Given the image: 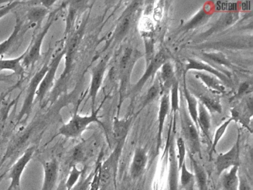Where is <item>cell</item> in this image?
Masks as SVG:
<instances>
[{
  "label": "cell",
  "mask_w": 253,
  "mask_h": 190,
  "mask_svg": "<svg viewBox=\"0 0 253 190\" xmlns=\"http://www.w3.org/2000/svg\"><path fill=\"white\" fill-rule=\"evenodd\" d=\"M92 123H100L97 111H92L91 115L88 116L80 115L78 112H75L70 120L59 129L58 135L69 138H79Z\"/></svg>",
  "instance_id": "1"
},
{
  "label": "cell",
  "mask_w": 253,
  "mask_h": 190,
  "mask_svg": "<svg viewBox=\"0 0 253 190\" xmlns=\"http://www.w3.org/2000/svg\"><path fill=\"white\" fill-rule=\"evenodd\" d=\"M58 10H56L55 12H51L50 13L49 19L47 21L45 26L42 28V31L36 36L32 40L27 50L25 51V56L23 58V66L26 68H29L30 66H33L41 57V49H42V45L43 43L44 39L46 36L47 33L49 31L53 22L55 20V15Z\"/></svg>",
  "instance_id": "2"
},
{
  "label": "cell",
  "mask_w": 253,
  "mask_h": 190,
  "mask_svg": "<svg viewBox=\"0 0 253 190\" xmlns=\"http://www.w3.org/2000/svg\"><path fill=\"white\" fill-rule=\"evenodd\" d=\"M35 152V146H30L17 159L8 174L10 185L6 190H21V180L23 172Z\"/></svg>",
  "instance_id": "3"
},
{
  "label": "cell",
  "mask_w": 253,
  "mask_h": 190,
  "mask_svg": "<svg viewBox=\"0 0 253 190\" xmlns=\"http://www.w3.org/2000/svg\"><path fill=\"white\" fill-rule=\"evenodd\" d=\"M182 134L183 141L186 145L189 147V155L195 157L196 154H201V142H200L199 134L196 126L191 120L190 117L183 111L181 116Z\"/></svg>",
  "instance_id": "4"
},
{
  "label": "cell",
  "mask_w": 253,
  "mask_h": 190,
  "mask_svg": "<svg viewBox=\"0 0 253 190\" xmlns=\"http://www.w3.org/2000/svg\"><path fill=\"white\" fill-rule=\"evenodd\" d=\"M49 66V63H45L38 73L35 74L31 80L30 84L28 87L27 92H26V96L24 99L23 106H22L21 111L18 116V121L21 120L23 117L26 116V118L29 117V114L32 112V105H33L34 99L36 96V93L38 92V87L41 84V81L43 79L45 73L47 72Z\"/></svg>",
  "instance_id": "5"
},
{
  "label": "cell",
  "mask_w": 253,
  "mask_h": 190,
  "mask_svg": "<svg viewBox=\"0 0 253 190\" xmlns=\"http://www.w3.org/2000/svg\"><path fill=\"white\" fill-rule=\"evenodd\" d=\"M65 54H66V50H61V52L56 55L55 57L53 58L52 60L50 62L48 71L45 73L36 93L37 99L40 102H42L45 95L54 86V80H55L56 74H57L59 65H60L62 59L64 57Z\"/></svg>",
  "instance_id": "6"
},
{
  "label": "cell",
  "mask_w": 253,
  "mask_h": 190,
  "mask_svg": "<svg viewBox=\"0 0 253 190\" xmlns=\"http://www.w3.org/2000/svg\"><path fill=\"white\" fill-rule=\"evenodd\" d=\"M214 166L218 177L221 176L222 174L229 168L240 166L239 138L229 151L217 156Z\"/></svg>",
  "instance_id": "7"
},
{
  "label": "cell",
  "mask_w": 253,
  "mask_h": 190,
  "mask_svg": "<svg viewBox=\"0 0 253 190\" xmlns=\"http://www.w3.org/2000/svg\"><path fill=\"white\" fill-rule=\"evenodd\" d=\"M44 179L41 190H55L59 178L60 165L56 158L42 162Z\"/></svg>",
  "instance_id": "8"
},
{
  "label": "cell",
  "mask_w": 253,
  "mask_h": 190,
  "mask_svg": "<svg viewBox=\"0 0 253 190\" xmlns=\"http://www.w3.org/2000/svg\"><path fill=\"white\" fill-rule=\"evenodd\" d=\"M30 28H32V26L28 22H24L20 18L17 17L15 26L12 33L10 34L7 40L0 43V56L8 53L17 43L20 37L24 35Z\"/></svg>",
  "instance_id": "9"
},
{
  "label": "cell",
  "mask_w": 253,
  "mask_h": 190,
  "mask_svg": "<svg viewBox=\"0 0 253 190\" xmlns=\"http://www.w3.org/2000/svg\"><path fill=\"white\" fill-rule=\"evenodd\" d=\"M105 71H106V62L102 60L99 62L95 68L92 70L91 72V86H90L89 96L92 102V111L94 110V105H95L96 98H97V94L101 87L102 83H103V77H104Z\"/></svg>",
  "instance_id": "10"
},
{
  "label": "cell",
  "mask_w": 253,
  "mask_h": 190,
  "mask_svg": "<svg viewBox=\"0 0 253 190\" xmlns=\"http://www.w3.org/2000/svg\"><path fill=\"white\" fill-rule=\"evenodd\" d=\"M148 157L146 150L143 148H137L134 152L131 166H130V175L133 180L137 179L141 176L146 169Z\"/></svg>",
  "instance_id": "11"
},
{
  "label": "cell",
  "mask_w": 253,
  "mask_h": 190,
  "mask_svg": "<svg viewBox=\"0 0 253 190\" xmlns=\"http://www.w3.org/2000/svg\"><path fill=\"white\" fill-rule=\"evenodd\" d=\"M166 61V53L164 52L161 51L156 55L155 58L151 61L150 64L148 66L147 70H146L145 74H143L142 78L140 79V81L136 85V90H140L143 85L145 84L146 81H147L148 79L154 74L156 72L157 70L165 63Z\"/></svg>",
  "instance_id": "12"
},
{
  "label": "cell",
  "mask_w": 253,
  "mask_h": 190,
  "mask_svg": "<svg viewBox=\"0 0 253 190\" xmlns=\"http://www.w3.org/2000/svg\"><path fill=\"white\" fill-rule=\"evenodd\" d=\"M50 9L42 5L32 6L28 10L26 17L28 23L32 27L40 26L42 24L43 19L50 14Z\"/></svg>",
  "instance_id": "13"
},
{
  "label": "cell",
  "mask_w": 253,
  "mask_h": 190,
  "mask_svg": "<svg viewBox=\"0 0 253 190\" xmlns=\"http://www.w3.org/2000/svg\"><path fill=\"white\" fill-rule=\"evenodd\" d=\"M25 52L18 57L12 58V59H0V71H11L18 76L24 74L25 68L23 66V58H24Z\"/></svg>",
  "instance_id": "14"
},
{
  "label": "cell",
  "mask_w": 253,
  "mask_h": 190,
  "mask_svg": "<svg viewBox=\"0 0 253 190\" xmlns=\"http://www.w3.org/2000/svg\"><path fill=\"white\" fill-rule=\"evenodd\" d=\"M170 150L169 172L168 185L169 190H179V170L177 168V160L174 156V151L171 147Z\"/></svg>",
  "instance_id": "15"
},
{
  "label": "cell",
  "mask_w": 253,
  "mask_h": 190,
  "mask_svg": "<svg viewBox=\"0 0 253 190\" xmlns=\"http://www.w3.org/2000/svg\"><path fill=\"white\" fill-rule=\"evenodd\" d=\"M238 169L239 166H233L229 172L222 174L221 184L223 190H238Z\"/></svg>",
  "instance_id": "16"
},
{
  "label": "cell",
  "mask_w": 253,
  "mask_h": 190,
  "mask_svg": "<svg viewBox=\"0 0 253 190\" xmlns=\"http://www.w3.org/2000/svg\"><path fill=\"white\" fill-rule=\"evenodd\" d=\"M198 126L204 135L210 139V129L211 127V119L207 108L200 102L198 107Z\"/></svg>",
  "instance_id": "17"
},
{
  "label": "cell",
  "mask_w": 253,
  "mask_h": 190,
  "mask_svg": "<svg viewBox=\"0 0 253 190\" xmlns=\"http://www.w3.org/2000/svg\"><path fill=\"white\" fill-rule=\"evenodd\" d=\"M170 98L169 95L166 94L161 98V106H160L159 117H158V142L161 143V135L164 129V122L169 110Z\"/></svg>",
  "instance_id": "18"
},
{
  "label": "cell",
  "mask_w": 253,
  "mask_h": 190,
  "mask_svg": "<svg viewBox=\"0 0 253 190\" xmlns=\"http://www.w3.org/2000/svg\"><path fill=\"white\" fill-rule=\"evenodd\" d=\"M189 61V63L187 64V66H186V69L187 70H200V71H207V72L210 73V74H214L216 77L220 78V80H223L224 82H227V78H226L225 74H222L220 71H217V70L214 69L212 67L210 66V65H207V64L204 63V62H198L196 60H193V59H188Z\"/></svg>",
  "instance_id": "19"
},
{
  "label": "cell",
  "mask_w": 253,
  "mask_h": 190,
  "mask_svg": "<svg viewBox=\"0 0 253 190\" xmlns=\"http://www.w3.org/2000/svg\"><path fill=\"white\" fill-rule=\"evenodd\" d=\"M180 189L183 190H194L195 187V175L186 167V165H183L180 170Z\"/></svg>",
  "instance_id": "20"
},
{
  "label": "cell",
  "mask_w": 253,
  "mask_h": 190,
  "mask_svg": "<svg viewBox=\"0 0 253 190\" xmlns=\"http://www.w3.org/2000/svg\"><path fill=\"white\" fill-rule=\"evenodd\" d=\"M184 96L188 104L189 117H190L191 120L193 122L195 126H196L198 130H199L198 126V101L189 93L186 86L184 87Z\"/></svg>",
  "instance_id": "21"
},
{
  "label": "cell",
  "mask_w": 253,
  "mask_h": 190,
  "mask_svg": "<svg viewBox=\"0 0 253 190\" xmlns=\"http://www.w3.org/2000/svg\"><path fill=\"white\" fill-rule=\"evenodd\" d=\"M83 172H84L83 169H78L77 165L72 166L69 175H68L67 180L65 182L66 190H72V189L77 185V184L81 180Z\"/></svg>",
  "instance_id": "22"
},
{
  "label": "cell",
  "mask_w": 253,
  "mask_h": 190,
  "mask_svg": "<svg viewBox=\"0 0 253 190\" xmlns=\"http://www.w3.org/2000/svg\"><path fill=\"white\" fill-rule=\"evenodd\" d=\"M200 99L203 105L207 109L210 110L211 112H217L219 114L222 112V107L217 99L210 97L207 95H201Z\"/></svg>",
  "instance_id": "23"
},
{
  "label": "cell",
  "mask_w": 253,
  "mask_h": 190,
  "mask_svg": "<svg viewBox=\"0 0 253 190\" xmlns=\"http://www.w3.org/2000/svg\"><path fill=\"white\" fill-rule=\"evenodd\" d=\"M161 78H162L166 87H170L175 81L174 79V71H173L172 66L169 62H165L162 65Z\"/></svg>",
  "instance_id": "24"
},
{
  "label": "cell",
  "mask_w": 253,
  "mask_h": 190,
  "mask_svg": "<svg viewBox=\"0 0 253 190\" xmlns=\"http://www.w3.org/2000/svg\"><path fill=\"white\" fill-rule=\"evenodd\" d=\"M232 119H229L226 120L224 123L221 125L218 129L216 130L215 133H214V140H213L212 142H211V148H210V155L211 156V154L215 151L216 146L217 145L219 141L221 139L223 135H224L226 132V129H227L229 125L230 124L231 121Z\"/></svg>",
  "instance_id": "25"
},
{
  "label": "cell",
  "mask_w": 253,
  "mask_h": 190,
  "mask_svg": "<svg viewBox=\"0 0 253 190\" xmlns=\"http://www.w3.org/2000/svg\"><path fill=\"white\" fill-rule=\"evenodd\" d=\"M197 77H199L200 79L202 80L206 85L214 89V90L217 91V92H223L224 88L220 85V83L216 80L214 77H211L208 74H203V73H196Z\"/></svg>",
  "instance_id": "26"
},
{
  "label": "cell",
  "mask_w": 253,
  "mask_h": 190,
  "mask_svg": "<svg viewBox=\"0 0 253 190\" xmlns=\"http://www.w3.org/2000/svg\"><path fill=\"white\" fill-rule=\"evenodd\" d=\"M177 168H178L179 172H180V169H181L183 163H186L185 162V159H186V145L184 141L183 138H177Z\"/></svg>",
  "instance_id": "27"
},
{
  "label": "cell",
  "mask_w": 253,
  "mask_h": 190,
  "mask_svg": "<svg viewBox=\"0 0 253 190\" xmlns=\"http://www.w3.org/2000/svg\"><path fill=\"white\" fill-rule=\"evenodd\" d=\"M171 111L176 114V111L179 109L178 83L177 81H174L171 86Z\"/></svg>",
  "instance_id": "28"
},
{
  "label": "cell",
  "mask_w": 253,
  "mask_h": 190,
  "mask_svg": "<svg viewBox=\"0 0 253 190\" xmlns=\"http://www.w3.org/2000/svg\"><path fill=\"white\" fill-rule=\"evenodd\" d=\"M131 17L130 14L124 17V19L121 21L119 26H118V31H117V37H118V38H122V37H124L125 34L128 32L130 25H131Z\"/></svg>",
  "instance_id": "29"
},
{
  "label": "cell",
  "mask_w": 253,
  "mask_h": 190,
  "mask_svg": "<svg viewBox=\"0 0 253 190\" xmlns=\"http://www.w3.org/2000/svg\"><path fill=\"white\" fill-rule=\"evenodd\" d=\"M94 172L88 175L85 179L84 178V179L79 181V182L72 189V190H90L91 181H92L93 178H94Z\"/></svg>",
  "instance_id": "30"
},
{
  "label": "cell",
  "mask_w": 253,
  "mask_h": 190,
  "mask_svg": "<svg viewBox=\"0 0 253 190\" xmlns=\"http://www.w3.org/2000/svg\"><path fill=\"white\" fill-rule=\"evenodd\" d=\"M22 3H23V1H9V2L5 4V5L0 7V19L3 18L4 16H6V15H8V13H11V11L13 9H14L16 7H17V6L20 5Z\"/></svg>",
  "instance_id": "31"
},
{
  "label": "cell",
  "mask_w": 253,
  "mask_h": 190,
  "mask_svg": "<svg viewBox=\"0 0 253 190\" xmlns=\"http://www.w3.org/2000/svg\"><path fill=\"white\" fill-rule=\"evenodd\" d=\"M236 17L235 13H228V14L225 15L224 16L221 18L218 22H217V25H216L214 30L220 29V28H224V27L228 26L232 23L235 18Z\"/></svg>",
  "instance_id": "32"
},
{
  "label": "cell",
  "mask_w": 253,
  "mask_h": 190,
  "mask_svg": "<svg viewBox=\"0 0 253 190\" xmlns=\"http://www.w3.org/2000/svg\"><path fill=\"white\" fill-rule=\"evenodd\" d=\"M208 12L207 9H206V10L204 9V10H201V11L195 17H194V19H192V21L186 25V28L189 29V28L196 26L197 25H198L200 22H202V21L207 17V15H208Z\"/></svg>",
  "instance_id": "33"
},
{
  "label": "cell",
  "mask_w": 253,
  "mask_h": 190,
  "mask_svg": "<svg viewBox=\"0 0 253 190\" xmlns=\"http://www.w3.org/2000/svg\"><path fill=\"white\" fill-rule=\"evenodd\" d=\"M205 56L206 57H208L209 59L217 62V63L223 64V65L229 64L227 59L222 53H206Z\"/></svg>",
  "instance_id": "34"
},
{
  "label": "cell",
  "mask_w": 253,
  "mask_h": 190,
  "mask_svg": "<svg viewBox=\"0 0 253 190\" xmlns=\"http://www.w3.org/2000/svg\"><path fill=\"white\" fill-rule=\"evenodd\" d=\"M158 93H159V86L155 83L150 88L149 92H148L147 96H146V99H145V105L153 100L156 97Z\"/></svg>",
  "instance_id": "35"
},
{
  "label": "cell",
  "mask_w": 253,
  "mask_h": 190,
  "mask_svg": "<svg viewBox=\"0 0 253 190\" xmlns=\"http://www.w3.org/2000/svg\"><path fill=\"white\" fill-rule=\"evenodd\" d=\"M238 178H239L238 190H253L252 184L245 176L238 175Z\"/></svg>",
  "instance_id": "36"
},
{
  "label": "cell",
  "mask_w": 253,
  "mask_h": 190,
  "mask_svg": "<svg viewBox=\"0 0 253 190\" xmlns=\"http://www.w3.org/2000/svg\"><path fill=\"white\" fill-rule=\"evenodd\" d=\"M131 49H127L124 53V56L122 57V60H121V68L124 69L126 67L127 64H128V60H129L130 57H131Z\"/></svg>",
  "instance_id": "37"
},
{
  "label": "cell",
  "mask_w": 253,
  "mask_h": 190,
  "mask_svg": "<svg viewBox=\"0 0 253 190\" xmlns=\"http://www.w3.org/2000/svg\"><path fill=\"white\" fill-rule=\"evenodd\" d=\"M164 184H161L160 181H155L153 184V190H164Z\"/></svg>",
  "instance_id": "38"
},
{
  "label": "cell",
  "mask_w": 253,
  "mask_h": 190,
  "mask_svg": "<svg viewBox=\"0 0 253 190\" xmlns=\"http://www.w3.org/2000/svg\"><path fill=\"white\" fill-rule=\"evenodd\" d=\"M56 190H66V188H65V182H62L61 184L58 186V187H57Z\"/></svg>",
  "instance_id": "39"
},
{
  "label": "cell",
  "mask_w": 253,
  "mask_h": 190,
  "mask_svg": "<svg viewBox=\"0 0 253 190\" xmlns=\"http://www.w3.org/2000/svg\"><path fill=\"white\" fill-rule=\"evenodd\" d=\"M208 190V189H207V190Z\"/></svg>",
  "instance_id": "40"
}]
</instances>
